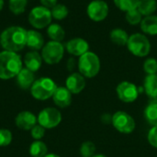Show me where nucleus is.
I'll use <instances>...</instances> for the list:
<instances>
[{
	"label": "nucleus",
	"instance_id": "nucleus-1",
	"mask_svg": "<svg viewBox=\"0 0 157 157\" xmlns=\"http://www.w3.org/2000/svg\"><path fill=\"white\" fill-rule=\"evenodd\" d=\"M27 32L23 27L10 26L0 34V45L4 51L18 52L27 46Z\"/></svg>",
	"mask_w": 157,
	"mask_h": 157
},
{
	"label": "nucleus",
	"instance_id": "nucleus-2",
	"mask_svg": "<svg viewBox=\"0 0 157 157\" xmlns=\"http://www.w3.org/2000/svg\"><path fill=\"white\" fill-rule=\"evenodd\" d=\"M23 68V62L17 52H0V79L9 80L17 75Z\"/></svg>",
	"mask_w": 157,
	"mask_h": 157
},
{
	"label": "nucleus",
	"instance_id": "nucleus-3",
	"mask_svg": "<svg viewBox=\"0 0 157 157\" xmlns=\"http://www.w3.org/2000/svg\"><path fill=\"white\" fill-rule=\"evenodd\" d=\"M100 66L99 57L95 52L90 51L80 56L77 62L79 73L86 78L95 77L99 73Z\"/></svg>",
	"mask_w": 157,
	"mask_h": 157
},
{
	"label": "nucleus",
	"instance_id": "nucleus-4",
	"mask_svg": "<svg viewBox=\"0 0 157 157\" xmlns=\"http://www.w3.org/2000/svg\"><path fill=\"white\" fill-rule=\"evenodd\" d=\"M57 87L56 83L52 78L40 77L33 83L30 87V93L35 99L44 101L52 98Z\"/></svg>",
	"mask_w": 157,
	"mask_h": 157
},
{
	"label": "nucleus",
	"instance_id": "nucleus-5",
	"mask_svg": "<svg viewBox=\"0 0 157 157\" xmlns=\"http://www.w3.org/2000/svg\"><path fill=\"white\" fill-rule=\"evenodd\" d=\"M127 48L136 57H145L151 52V42L144 33H133L130 35Z\"/></svg>",
	"mask_w": 157,
	"mask_h": 157
},
{
	"label": "nucleus",
	"instance_id": "nucleus-6",
	"mask_svg": "<svg viewBox=\"0 0 157 157\" xmlns=\"http://www.w3.org/2000/svg\"><path fill=\"white\" fill-rule=\"evenodd\" d=\"M65 47L62 42L50 40L44 44L41 49V57L42 60L47 64H56L62 61L63 58Z\"/></svg>",
	"mask_w": 157,
	"mask_h": 157
},
{
	"label": "nucleus",
	"instance_id": "nucleus-7",
	"mask_svg": "<svg viewBox=\"0 0 157 157\" xmlns=\"http://www.w3.org/2000/svg\"><path fill=\"white\" fill-rule=\"evenodd\" d=\"M28 19L29 24L36 29L47 28L52 20L51 9L43 6H35L29 11Z\"/></svg>",
	"mask_w": 157,
	"mask_h": 157
},
{
	"label": "nucleus",
	"instance_id": "nucleus-8",
	"mask_svg": "<svg viewBox=\"0 0 157 157\" xmlns=\"http://www.w3.org/2000/svg\"><path fill=\"white\" fill-rule=\"evenodd\" d=\"M111 123L113 127L121 133L129 134L135 130V121L127 112L119 110L112 116Z\"/></svg>",
	"mask_w": 157,
	"mask_h": 157
},
{
	"label": "nucleus",
	"instance_id": "nucleus-9",
	"mask_svg": "<svg viewBox=\"0 0 157 157\" xmlns=\"http://www.w3.org/2000/svg\"><path fill=\"white\" fill-rule=\"evenodd\" d=\"M38 123L45 130L57 127L62 121V114L56 108H45L41 109L37 117Z\"/></svg>",
	"mask_w": 157,
	"mask_h": 157
},
{
	"label": "nucleus",
	"instance_id": "nucleus-10",
	"mask_svg": "<svg viewBox=\"0 0 157 157\" xmlns=\"http://www.w3.org/2000/svg\"><path fill=\"white\" fill-rule=\"evenodd\" d=\"M109 5L104 0H92L86 7V14L88 17L95 21H103L109 15Z\"/></svg>",
	"mask_w": 157,
	"mask_h": 157
},
{
	"label": "nucleus",
	"instance_id": "nucleus-11",
	"mask_svg": "<svg viewBox=\"0 0 157 157\" xmlns=\"http://www.w3.org/2000/svg\"><path fill=\"white\" fill-rule=\"evenodd\" d=\"M117 96L120 100L124 103L134 102L139 96V88L132 82L122 81L121 82L116 88Z\"/></svg>",
	"mask_w": 157,
	"mask_h": 157
},
{
	"label": "nucleus",
	"instance_id": "nucleus-12",
	"mask_svg": "<svg viewBox=\"0 0 157 157\" xmlns=\"http://www.w3.org/2000/svg\"><path fill=\"white\" fill-rule=\"evenodd\" d=\"M65 50L73 56L80 57L89 51L88 42L82 38H74L65 44Z\"/></svg>",
	"mask_w": 157,
	"mask_h": 157
},
{
	"label": "nucleus",
	"instance_id": "nucleus-13",
	"mask_svg": "<svg viewBox=\"0 0 157 157\" xmlns=\"http://www.w3.org/2000/svg\"><path fill=\"white\" fill-rule=\"evenodd\" d=\"M37 122L38 120L35 114L28 110L19 112L15 119L16 126L23 131H30L37 124Z\"/></svg>",
	"mask_w": 157,
	"mask_h": 157
},
{
	"label": "nucleus",
	"instance_id": "nucleus-14",
	"mask_svg": "<svg viewBox=\"0 0 157 157\" xmlns=\"http://www.w3.org/2000/svg\"><path fill=\"white\" fill-rule=\"evenodd\" d=\"M65 87L72 94L77 95L86 87V77L80 73H72L65 80Z\"/></svg>",
	"mask_w": 157,
	"mask_h": 157
},
{
	"label": "nucleus",
	"instance_id": "nucleus-15",
	"mask_svg": "<svg viewBox=\"0 0 157 157\" xmlns=\"http://www.w3.org/2000/svg\"><path fill=\"white\" fill-rule=\"evenodd\" d=\"M72 95L65 86H58L52 96V100L57 107L64 109L71 105Z\"/></svg>",
	"mask_w": 157,
	"mask_h": 157
},
{
	"label": "nucleus",
	"instance_id": "nucleus-16",
	"mask_svg": "<svg viewBox=\"0 0 157 157\" xmlns=\"http://www.w3.org/2000/svg\"><path fill=\"white\" fill-rule=\"evenodd\" d=\"M23 62L27 69L35 73L41 67L43 60H42L41 54L39 52L30 51L25 54Z\"/></svg>",
	"mask_w": 157,
	"mask_h": 157
},
{
	"label": "nucleus",
	"instance_id": "nucleus-17",
	"mask_svg": "<svg viewBox=\"0 0 157 157\" xmlns=\"http://www.w3.org/2000/svg\"><path fill=\"white\" fill-rule=\"evenodd\" d=\"M44 38L36 29H29L27 32V47L31 51H40L44 46Z\"/></svg>",
	"mask_w": 157,
	"mask_h": 157
},
{
	"label": "nucleus",
	"instance_id": "nucleus-18",
	"mask_svg": "<svg viewBox=\"0 0 157 157\" xmlns=\"http://www.w3.org/2000/svg\"><path fill=\"white\" fill-rule=\"evenodd\" d=\"M16 78H17V86L21 89H24V90L30 89V87L32 86L33 83L35 82L34 73L32 71L27 69L26 67L21 69V71L16 76Z\"/></svg>",
	"mask_w": 157,
	"mask_h": 157
},
{
	"label": "nucleus",
	"instance_id": "nucleus-19",
	"mask_svg": "<svg viewBox=\"0 0 157 157\" xmlns=\"http://www.w3.org/2000/svg\"><path fill=\"white\" fill-rule=\"evenodd\" d=\"M140 26L144 34L155 36L157 35V16L151 15L144 17L140 23Z\"/></svg>",
	"mask_w": 157,
	"mask_h": 157
},
{
	"label": "nucleus",
	"instance_id": "nucleus-20",
	"mask_svg": "<svg viewBox=\"0 0 157 157\" xmlns=\"http://www.w3.org/2000/svg\"><path fill=\"white\" fill-rule=\"evenodd\" d=\"M145 94L151 99H157V74L147 75L144 82Z\"/></svg>",
	"mask_w": 157,
	"mask_h": 157
},
{
	"label": "nucleus",
	"instance_id": "nucleus-21",
	"mask_svg": "<svg viewBox=\"0 0 157 157\" xmlns=\"http://www.w3.org/2000/svg\"><path fill=\"white\" fill-rule=\"evenodd\" d=\"M130 35L121 28H115L109 32V39L112 43L118 46H126Z\"/></svg>",
	"mask_w": 157,
	"mask_h": 157
},
{
	"label": "nucleus",
	"instance_id": "nucleus-22",
	"mask_svg": "<svg viewBox=\"0 0 157 157\" xmlns=\"http://www.w3.org/2000/svg\"><path fill=\"white\" fill-rule=\"evenodd\" d=\"M47 34L51 40L61 42L65 37V31L63 28L57 23H51L47 27Z\"/></svg>",
	"mask_w": 157,
	"mask_h": 157
},
{
	"label": "nucleus",
	"instance_id": "nucleus-23",
	"mask_svg": "<svg viewBox=\"0 0 157 157\" xmlns=\"http://www.w3.org/2000/svg\"><path fill=\"white\" fill-rule=\"evenodd\" d=\"M137 9L143 15V17H147L154 15L157 10L156 0H140Z\"/></svg>",
	"mask_w": 157,
	"mask_h": 157
},
{
	"label": "nucleus",
	"instance_id": "nucleus-24",
	"mask_svg": "<svg viewBox=\"0 0 157 157\" xmlns=\"http://www.w3.org/2000/svg\"><path fill=\"white\" fill-rule=\"evenodd\" d=\"M29 152L32 157H44L48 154V147L41 141H34L30 144Z\"/></svg>",
	"mask_w": 157,
	"mask_h": 157
},
{
	"label": "nucleus",
	"instance_id": "nucleus-25",
	"mask_svg": "<svg viewBox=\"0 0 157 157\" xmlns=\"http://www.w3.org/2000/svg\"><path fill=\"white\" fill-rule=\"evenodd\" d=\"M144 119L148 124L157 126V102L150 103L144 109Z\"/></svg>",
	"mask_w": 157,
	"mask_h": 157
},
{
	"label": "nucleus",
	"instance_id": "nucleus-26",
	"mask_svg": "<svg viewBox=\"0 0 157 157\" xmlns=\"http://www.w3.org/2000/svg\"><path fill=\"white\" fill-rule=\"evenodd\" d=\"M51 12H52V18L56 20L64 19L69 14V10L67 6L63 4H56L52 8H51Z\"/></svg>",
	"mask_w": 157,
	"mask_h": 157
},
{
	"label": "nucleus",
	"instance_id": "nucleus-27",
	"mask_svg": "<svg viewBox=\"0 0 157 157\" xmlns=\"http://www.w3.org/2000/svg\"><path fill=\"white\" fill-rule=\"evenodd\" d=\"M139 1L140 0H113L117 8L125 13L130 10L137 8Z\"/></svg>",
	"mask_w": 157,
	"mask_h": 157
},
{
	"label": "nucleus",
	"instance_id": "nucleus-28",
	"mask_svg": "<svg viewBox=\"0 0 157 157\" xmlns=\"http://www.w3.org/2000/svg\"><path fill=\"white\" fill-rule=\"evenodd\" d=\"M27 3L28 0H9L8 6L13 14L19 15L26 10Z\"/></svg>",
	"mask_w": 157,
	"mask_h": 157
},
{
	"label": "nucleus",
	"instance_id": "nucleus-29",
	"mask_svg": "<svg viewBox=\"0 0 157 157\" xmlns=\"http://www.w3.org/2000/svg\"><path fill=\"white\" fill-rule=\"evenodd\" d=\"M143 17H144L143 15L140 13V11L137 8L130 10V11L126 12V14H125V19L130 25H138V24H140Z\"/></svg>",
	"mask_w": 157,
	"mask_h": 157
},
{
	"label": "nucleus",
	"instance_id": "nucleus-30",
	"mask_svg": "<svg viewBox=\"0 0 157 157\" xmlns=\"http://www.w3.org/2000/svg\"><path fill=\"white\" fill-rule=\"evenodd\" d=\"M96 152V145L94 143L87 141L81 144L80 147V155L82 157H92Z\"/></svg>",
	"mask_w": 157,
	"mask_h": 157
},
{
	"label": "nucleus",
	"instance_id": "nucleus-31",
	"mask_svg": "<svg viewBox=\"0 0 157 157\" xmlns=\"http://www.w3.org/2000/svg\"><path fill=\"white\" fill-rule=\"evenodd\" d=\"M144 70L147 75L157 74V60L155 58H148L144 63Z\"/></svg>",
	"mask_w": 157,
	"mask_h": 157
},
{
	"label": "nucleus",
	"instance_id": "nucleus-32",
	"mask_svg": "<svg viewBox=\"0 0 157 157\" xmlns=\"http://www.w3.org/2000/svg\"><path fill=\"white\" fill-rule=\"evenodd\" d=\"M12 132L7 129H0V147H6L12 142Z\"/></svg>",
	"mask_w": 157,
	"mask_h": 157
},
{
	"label": "nucleus",
	"instance_id": "nucleus-33",
	"mask_svg": "<svg viewBox=\"0 0 157 157\" xmlns=\"http://www.w3.org/2000/svg\"><path fill=\"white\" fill-rule=\"evenodd\" d=\"M30 134L31 137L35 140V141H40L45 134V129L40 126V124H36L31 130H30Z\"/></svg>",
	"mask_w": 157,
	"mask_h": 157
},
{
	"label": "nucleus",
	"instance_id": "nucleus-34",
	"mask_svg": "<svg viewBox=\"0 0 157 157\" xmlns=\"http://www.w3.org/2000/svg\"><path fill=\"white\" fill-rule=\"evenodd\" d=\"M148 143L155 148H157V126H154L147 135Z\"/></svg>",
	"mask_w": 157,
	"mask_h": 157
},
{
	"label": "nucleus",
	"instance_id": "nucleus-35",
	"mask_svg": "<svg viewBox=\"0 0 157 157\" xmlns=\"http://www.w3.org/2000/svg\"><path fill=\"white\" fill-rule=\"evenodd\" d=\"M41 6L47 7V8H52L56 4H58V0H40Z\"/></svg>",
	"mask_w": 157,
	"mask_h": 157
},
{
	"label": "nucleus",
	"instance_id": "nucleus-36",
	"mask_svg": "<svg viewBox=\"0 0 157 157\" xmlns=\"http://www.w3.org/2000/svg\"><path fill=\"white\" fill-rule=\"evenodd\" d=\"M75 60L74 58H70L67 62V68L69 71H72L75 67Z\"/></svg>",
	"mask_w": 157,
	"mask_h": 157
},
{
	"label": "nucleus",
	"instance_id": "nucleus-37",
	"mask_svg": "<svg viewBox=\"0 0 157 157\" xmlns=\"http://www.w3.org/2000/svg\"><path fill=\"white\" fill-rule=\"evenodd\" d=\"M44 157H61L60 155H56V154H47Z\"/></svg>",
	"mask_w": 157,
	"mask_h": 157
},
{
	"label": "nucleus",
	"instance_id": "nucleus-38",
	"mask_svg": "<svg viewBox=\"0 0 157 157\" xmlns=\"http://www.w3.org/2000/svg\"><path fill=\"white\" fill-rule=\"evenodd\" d=\"M4 5H5V2H4V0H0V11L3 9V7H4Z\"/></svg>",
	"mask_w": 157,
	"mask_h": 157
},
{
	"label": "nucleus",
	"instance_id": "nucleus-39",
	"mask_svg": "<svg viewBox=\"0 0 157 157\" xmlns=\"http://www.w3.org/2000/svg\"><path fill=\"white\" fill-rule=\"evenodd\" d=\"M92 157H108V156H106V155H102V154H98V155H94Z\"/></svg>",
	"mask_w": 157,
	"mask_h": 157
}]
</instances>
